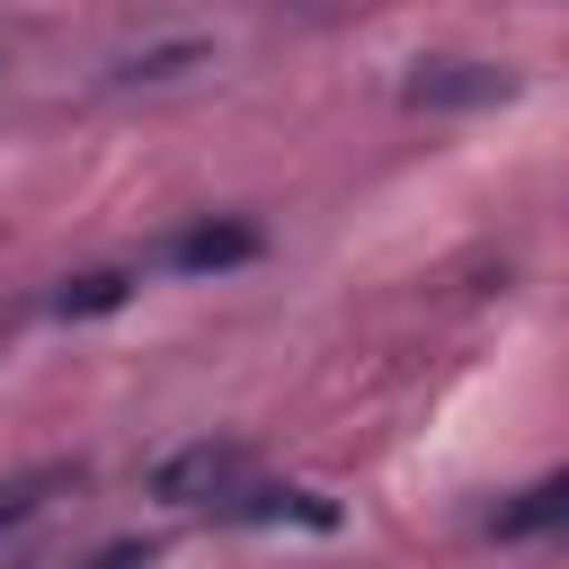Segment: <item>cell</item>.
<instances>
[{
	"mask_svg": "<svg viewBox=\"0 0 569 569\" xmlns=\"http://www.w3.org/2000/svg\"><path fill=\"white\" fill-rule=\"evenodd\" d=\"M142 489H151L160 507H222L231 489H249V453H240L231 436H196V445L160 453Z\"/></svg>",
	"mask_w": 569,
	"mask_h": 569,
	"instance_id": "1",
	"label": "cell"
},
{
	"mask_svg": "<svg viewBox=\"0 0 569 569\" xmlns=\"http://www.w3.org/2000/svg\"><path fill=\"white\" fill-rule=\"evenodd\" d=\"M258 249H267V231H258L249 213H204V222H187V231L160 240V267H178V276H231V267H249Z\"/></svg>",
	"mask_w": 569,
	"mask_h": 569,
	"instance_id": "2",
	"label": "cell"
},
{
	"mask_svg": "<svg viewBox=\"0 0 569 569\" xmlns=\"http://www.w3.org/2000/svg\"><path fill=\"white\" fill-rule=\"evenodd\" d=\"M498 98H516V71L498 62H462V53L409 62V107H498Z\"/></svg>",
	"mask_w": 569,
	"mask_h": 569,
	"instance_id": "3",
	"label": "cell"
},
{
	"mask_svg": "<svg viewBox=\"0 0 569 569\" xmlns=\"http://www.w3.org/2000/svg\"><path fill=\"white\" fill-rule=\"evenodd\" d=\"M222 516H240V525H338V507H329L320 489H276V480L231 489V498H222Z\"/></svg>",
	"mask_w": 569,
	"mask_h": 569,
	"instance_id": "4",
	"label": "cell"
},
{
	"mask_svg": "<svg viewBox=\"0 0 569 569\" xmlns=\"http://www.w3.org/2000/svg\"><path fill=\"white\" fill-rule=\"evenodd\" d=\"M489 533H498V542H525V533H569V471H551V480L516 489V498L489 516Z\"/></svg>",
	"mask_w": 569,
	"mask_h": 569,
	"instance_id": "5",
	"label": "cell"
},
{
	"mask_svg": "<svg viewBox=\"0 0 569 569\" xmlns=\"http://www.w3.org/2000/svg\"><path fill=\"white\" fill-rule=\"evenodd\" d=\"M124 302H133V267H89V276L53 284V320H98V311H124Z\"/></svg>",
	"mask_w": 569,
	"mask_h": 569,
	"instance_id": "6",
	"label": "cell"
},
{
	"mask_svg": "<svg viewBox=\"0 0 569 569\" xmlns=\"http://www.w3.org/2000/svg\"><path fill=\"white\" fill-rule=\"evenodd\" d=\"M71 480H80V471H62V462H44V471H18V480H0V533H18V525H27V516H36L44 498H53V489H71Z\"/></svg>",
	"mask_w": 569,
	"mask_h": 569,
	"instance_id": "7",
	"label": "cell"
},
{
	"mask_svg": "<svg viewBox=\"0 0 569 569\" xmlns=\"http://www.w3.org/2000/svg\"><path fill=\"white\" fill-rule=\"evenodd\" d=\"M187 62H204V44H160V53H133V62H124V80H169V71H187Z\"/></svg>",
	"mask_w": 569,
	"mask_h": 569,
	"instance_id": "8",
	"label": "cell"
},
{
	"mask_svg": "<svg viewBox=\"0 0 569 569\" xmlns=\"http://www.w3.org/2000/svg\"><path fill=\"white\" fill-rule=\"evenodd\" d=\"M142 560H151V542H107L89 569H142Z\"/></svg>",
	"mask_w": 569,
	"mask_h": 569,
	"instance_id": "9",
	"label": "cell"
}]
</instances>
